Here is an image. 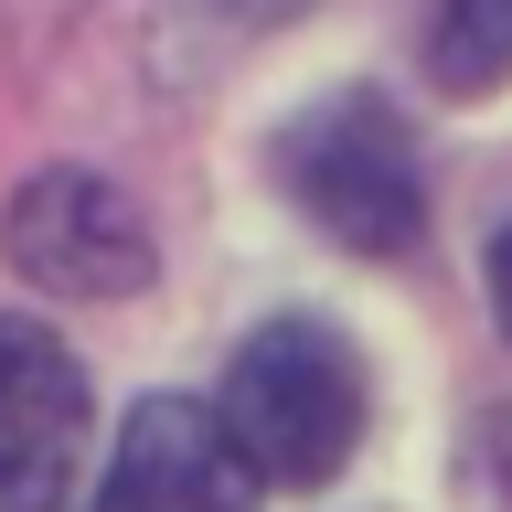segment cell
I'll list each match as a JSON object with an SVG mask.
<instances>
[{"label": "cell", "instance_id": "1", "mask_svg": "<svg viewBox=\"0 0 512 512\" xmlns=\"http://www.w3.org/2000/svg\"><path fill=\"white\" fill-rule=\"evenodd\" d=\"M363 416H374V384H363V352L320 320H267L235 342L224 363V395H214V427L235 438L256 480L278 491H310L331 480L363 448Z\"/></svg>", "mask_w": 512, "mask_h": 512}, {"label": "cell", "instance_id": "2", "mask_svg": "<svg viewBox=\"0 0 512 512\" xmlns=\"http://www.w3.org/2000/svg\"><path fill=\"white\" fill-rule=\"evenodd\" d=\"M278 182L352 256H406L427 235V160H416L406 118L374 86H342V96H320V107H299L278 128Z\"/></svg>", "mask_w": 512, "mask_h": 512}, {"label": "cell", "instance_id": "3", "mask_svg": "<svg viewBox=\"0 0 512 512\" xmlns=\"http://www.w3.org/2000/svg\"><path fill=\"white\" fill-rule=\"evenodd\" d=\"M86 470V363L43 320H0V512H64Z\"/></svg>", "mask_w": 512, "mask_h": 512}, {"label": "cell", "instance_id": "4", "mask_svg": "<svg viewBox=\"0 0 512 512\" xmlns=\"http://www.w3.org/2000/svg\"><path fill=\"white\" fill-rule=\"evenodd\" d=\"M11 256L43 288L128 299V288L150 278V224L128 214V192L107 171H32L22 203H11Z\"/></svg>", "mask_w": 512, "mask_h": 512}, {"label": "cell", "instance_id": "5", "mask_svg": "<svg viewBox=\"0 0 512 512\" xmlns=\"http://www.w3.org/2000/svg\"><path fill=\"white\" fill-rule=\"evenodd\" d=\"M96 512H256V470L235 459V438L214 427V406L150 395V406L128 416L118 459H107Z\"/></svg>", "mask_w": 512, "mask_h": 512}, {"label": "cell", "instance_id": "6", "mask_svg": "<svg viewBox=\"0 0 512 512\" xmlns=\"http://www.w3.org/2000/svg\"><path fill=\"white\" fill-rule=\"evenodd\" d=\"M416 54H427V75H438L448 96L512 86V0H427Z\"/></svg>", "mask_w": 512, "mask_h": 512}, {"label": "cell", "instance_id": "7", "mask_svg": "<svg viewBox=\"0 0 512 512\" xmlns=\"http://www.w3.org/2000/svg\"><path fill=\"white\" fill-rule=\"evenodd\" d=\"M491 310H502V331H512V224H502V246H491Z\"/></svg>", "mask_w": 512, "mask_h": 512}]
</instances>
